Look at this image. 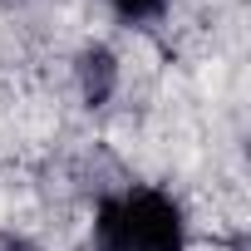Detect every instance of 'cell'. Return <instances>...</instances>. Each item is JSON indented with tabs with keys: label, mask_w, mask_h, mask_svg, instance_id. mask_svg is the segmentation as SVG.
Listing matches in <instances>:
<instances>
[{
	"label": "cell",
	"mask_w": 251,
	"mask_h": 251,
	"mask_svg": "<svg viewBox=\"0 0 251 251\" xmlns=\"http://www.w3.org/2000/svg\"><path fill=\"white\" fill-rule=\"evenodd\" d=\"M94 251H187V212L168 187L128 182L118 192H103L94 202L89 222Z\"/></svg>",
	"instance_id": "cell-1"
},
{
	"label": "cell",
	"mask_w": 251,
	"mask_h": 251,
	"mask_svg": "<svg viewBox=\"0 0 251 251\" xmlns=\"http://www.w3.org/2000/svg\"><path fill=\"white\" fill-rule=\"evenodd\" d=\"M0 251H45V246L25 231H0Z\"/></svg>",
	"instance_id": "cell-4"
},
{
	"label": "cell",
	"mask_w": 251,
	"mask_h": 251,
	"mask_svg": "<svg viewBox=\"0 0 251 251\" xmlns=\"http://www.w3.org/2000/svg\"><path fill=\"white\" fill-rule=\"evenodd\" d=\"M103 5H108L123 25H153V20L168 10V0H103Z\"/></svg>",
	"instance_id": "cell-3"
},
{
	"label": "cell",
	"mask_w": 251,
	"mask_h": 251,
	"mask_svg": "<svg viewBox=\"0 0 251 251\" xmlns=\"http://www.w3.org/2000/svg\"><path fill=\"white\" fill-rule=\"evenodd\" d=\"M74 79H79L84 103H89V108H103V103L118 94V79H123L118 54H113L108 45H89V50L79 54V64H74Z\"/></svg>",
	"instance_id": "cell-2"
}]
</instances>
